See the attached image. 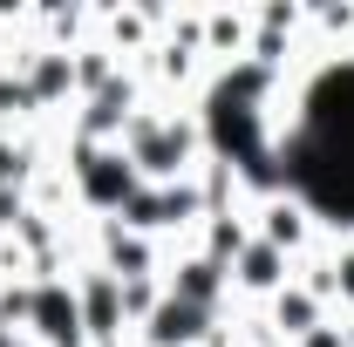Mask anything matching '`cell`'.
<instances>
[{"label": "cell", "instance_id": "obj_1", "mask_svg": "<svg viewBox=\"0 0 354 347\" xmlns=\"http://www.w3.org/2000/svg\"><path fill=\"white\" fill-rule=\"evenodd\" d=\"M198 334V306L191 300H171V306H157V327H150V341L157 347H171V341H191Z\"/></svg>", "mask_w": 354, "mask_h": 347}, {"label": "cell", "instance_id": "obj_2", "mask_svg": "<svg viewBox=\"0 0 354 347\" xmlns=\"http://www.w3.org/2000/svg\"><path fill=\"white\" fill-rule=\"evenodd\" d=\"M272 265H279V252L266 245V252H252V259H245V279H252V286H272V279H279Z\"/></svg>", "mask_w": 354, "mask_h": 347}, {"label": "cell", "instance_id": "obj_3", "mask_svg": "<svg viewBox=\"0 0 354 347\" xmlns=\"http://www.w3.org/2000/svg\"><path fill=\"white\" fill-rule=\"evenodd\" d=\"M341 272H348V279H341V286H348V293H354V259H348V265H341Z\"/></svg>", "mask_w": 354, "mask_h": 347}]
</instances>
